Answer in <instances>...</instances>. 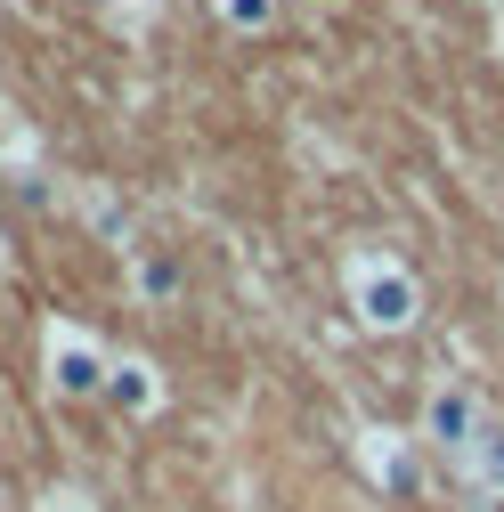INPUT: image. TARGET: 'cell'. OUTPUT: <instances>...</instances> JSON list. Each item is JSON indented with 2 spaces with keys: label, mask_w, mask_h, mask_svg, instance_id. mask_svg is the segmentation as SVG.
I'll return each instance as SVG.
<instances>
[{
  "label": "cell",
  "mask_w": 504,
  "mask_h": 512,
  "mask_svg": "<svg viewBox=\"0 0 504 512\" xmlns=\"http://www.w3.org/2000/svg\"><path fill=\"white\" fill-rule=\"evenodd\" d=\"M57 391H74V399H90V391H106V358L90 350V342H57Z\"/></svg>",
  "instance_id": "6da1fadb"
},
{
  "label": "cell",
  "mask_w": 504,
  "mask_h": 512,
  "mask_svg": "<svg viewBox=\"0 0 504 512\" xmlns=\"http://www.w3.org/2000/svg\"><path fill=\"white\" fill-rule=\"evenodd\" d=\"M106 391H114V407H155V374L139 366V358H122V366H106Z\"/></svg>",
  "instance_id": "7a4b0ae2"
},
{
  "label": "cell",
  "mask_w": 504,
  "mask_h": 512,
  "mask_svg": "<svg viewBox=\"0 0 504 512\" xmlns=\"http://www.w3.org/2000/svg\"><path fill=\"white\" fill-rule=\"evenodd\" d=\"M220 9H228L236 25H261V17H269V0H220Z\"/></svg>",
  "instance_id": "3957f363"
}]
</instances>
